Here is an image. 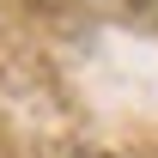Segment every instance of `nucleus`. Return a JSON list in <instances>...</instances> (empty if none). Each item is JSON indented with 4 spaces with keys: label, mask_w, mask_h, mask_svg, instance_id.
Returning a JSON list of instances; mask_svg holds the SVG:
<instances>
[{
    "label": "nucleus",
    "mask_w": 158,
    "mask_h": 158,
    "mask_svg": "<svg viewBox=\"0 0 158 158\" xmlns=\"http://www.w3.org/2000/svg\"><path fill=\"white\" fill-rule=\"evenodd\" d=\"M146 12H152V19H158V0H146Z\"/></svg>",
    "instance_id": "f257e3e1"
}]
</instances>
